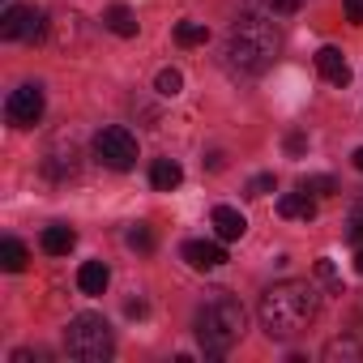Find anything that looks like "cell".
<instances>
[{
    "label": "cell",
    "instance_id": "obj_22",
    "mask_svg": "<svg viewBox=\"0 0 363 363\" xmlns=\"http://www.w3.org/2000/svg\"><path fill=\"white\" fill-rule=\"evenodd\" d=\"M128 248H137V252H154V231H150L145 223H137V227L128 231Z\"/></svg>",
    "mask_w": 363,
    "mask_h": 363
},
{
    "label": "cell",
    "instance_id": "obj_27",
    "mask_svg": "<svg viewBox=\"0 0 363 363\" xmlns=\"http://www.w3.org/2000/svg\"><path fill=\"white\" fill-rule=\"evenodd\" d=\"M303 150H308V137H303V133H291V137H286V154H291V158H299Z\"/></svg>",
    "mask_w": 363,
    "mask_h": 363
},
{
    "label": "cell",
    "instance_id": "obj_14",
    "mask_svg": "<svg viewBox=\"0 0 363 363\" xmlns=\"http://www.w3.org/2000/svg\"><path fill=\"white\" fill-rule=\"evenodd\" d=\"M107 282H111V269H107L103 261H86V265L77 269V286H82V295H103Z\"/></svg>",
    "mask_w": 363,
    "mask_h": 363
},
{
    "label": "cell",
    "instance_id": "obj_24",
    "mask_svg": "<svg viewBox=\"0 0 363 363\" xmlns=\"http://www.w3.org/2000/svg\"><path fill=\"white\" fill-rule=\"evenodd\" d=\"M299 189H303V193H337V179H333V175H308Z\"/></svg>",
    "mask_w": 363,
    "mask_h": 363
},
{
    "label": "cell",
    "instance_id": "obj_7",
    "mask_svg": "<svg viewBox=\"0 0 363 363\" xmlns=\"http://www.w3.org/2000/svg\"><path fill=\"white\" fill-rule=\"evenodd\" d=\"M39 116H43V86L39 82H26L5 99V120L13 128H35Z\"/></svg>",
    "mask_w": 363,
    "mask_h": 363
},
{
    "label": "cell",
    "instance_id": "obj_11",
    "mask_svg": "<svg viewBox=\"0 0 363 363\" xmlns=\"http://www.w3.org/2000/svg\"><path fill=\"white\" fill-rule=\"evenodd\" d=\"M43 171H48L52 179H69V175H77V145L65 154V141H56V145L48 150V158H43Z\"/></svg>",
    "mask_w": 363,
    "mask_h": 363
},
{
    "label": "cell",
    "instance_id": "obj_17",
    "mask_svg": "<svg viewBox=\"0 0 363 363\" xmlns=\"http://www.w3.org/2000/svg\"><path fill=\"white\" fill-rule=\"evenodd\" d=\"M26 244L22 240H13V235H5V240H0V265H5L9 274H22L26 269Z\"/></svg>",
    "mask_w": 363,
    "mask_h": 363
},
{
    "label": "cell",
    "instance_id": "obj_29",
    "mask_svg": "<svg viewBox=\"0 0 363 363\" xmlns=\"http://www.w3.org/2000/svg\"><path fill=\"white\" fill-rule=\"evenodd\" d=\"M124 312H128V316H145V303H141V299H128Z\"/></svg>",
    "mask_w": 363,
    "mask_h": 363
},
{
    "label": "cell",
    "instance_id": "obj_20",
    "mask_svg": "<svg viewBox=\"0 0 363 363\" xmlns=\"http://www.w3.org/2000/svg\"><path fill=\"white\" fill-rule=\"evenodd\" d=\"M154 90H158L162 99H175L179 90H184V73H179V69H162L158 82H154Z\"/></svg>",
    "mask_w": 363,
    "mask_h": 363
},
{
    "label": "cell",
    "instance_id": "obj_15",
    "mask_svg": "<svg viewBox=\"0 0 363 363\" xmlns=\"http://www.w3.org/2000/svg\"><path fill=\"white\" fill-rule=\"evenodd\" d=\"M73 244H77V231L65 227V223H56V227L43 231V252H48V257H69Z\"/></svg>",
    "mask_w": 363,
    "mask_h": 363
},
{
    "label": "cell",
    "instance_id": "obj_28",
    "mask_svg": "<svg viewBox=\"0 0 363 363\" xmlns=\"http://www.w3.org/2000/svg\"><path fill=\"white\" fill-rule=\"evenodd\" d=\"M265 5H269L274 13H295V9L303 5V0H265Z\"/></svg>",
    "mask_w": 363,
    "mask_h": 363
},
{
    "label": "cell",
    "instance_id": "obj_18",
    "mask_svg": "<svg viewBox=\"0 0 363 363\" xmlns=\"http://www.w3.org/2000/svg\"><path fill=\"white\" fill-rule=\"evenodd\" d=\"M206 39H210V30H206L201 22H179V26H175V43H179V48H201Z\"/></svg>",
    "mask_w": 363,
    "mask_h": 363
},
{
    "label": "cell",
    "instance_id": "obj_12",
    "mask_svg": "<svg viewBox=\"0 0 363 363\" xmlns=\"http://www.w3.org/2000/svg\"><path fill=\"white\" fill-rule=\"evenodd\" d=\"M278 214L282 218H299V223H312L316 218V201H312V193H282L278 197Z\"/></svg>",
    "mask_w": 363,
    "mask_h": 363
},
{
    "label": "cell",
    "instance_id": "obj_3",
    "mask_svg": "<svg viewBox=\"0 0 363 363\" xmlns=\"http://www.w3.org/2000/svg\"><path fill=\"white\" fill-rule=\"evenodd\" d=\"M193 329H197L201 350H206L210 359H223V354H227V350L244 337V303L218 291V295H214V299L197 312Z\"/></svg>",
    "mask_w": 363,
    "mask_h": 363
},
{
    "label": "cell",
    "instance_id": "obj_25",
    "mask_svg": "<svg viewBox=\"0 0 363 363\" xmlns=\"http://www.w3.org/2000/svg\"><path fill=\"white\" fill-rule=\"evenodd\" d=\"M350 240H354V244H363V206H354V210H350Z\"/></svg>",
    "mask_w": 363,
    "mask_h": 363
},
{
    "label": "cell",
    "instance_id": "obj_23",
    "mask_svg": "<svg viewBox=\"0 0 363 363\" xmlns=\"http://www.w3.org/2000/svg\"><path fill=\"white\" fill-rule=\"evenodd\" d=\"M274 189H278L274 171H265V175H252V179H248V197H269Z\"/></svg>",
    "mask_w": 363,
    "mask_h": 363
},
{
    "label": "cell",
    "instance_id": "obj_5",
    "mask_svg": "<svg viewBox=\"0 0 363 363\" xmlns=\"http://www.w3.org/2000/svg\"><path fill=\"white\" fill-rule=\"evenodd\" d=\"M94 158H99L103 167H111V171H128V167L137 162V137H133L128 128L111 124V128H103V133L94 137Z\"/></svg>",
    "mask_w": 363,
    "mask_h": 363
},
{
    "label": "cell",
    "instance_id": "obj_2",
    "mask_svg": "<svg viewBox=\"0 0 363 363\" xmlns=\"http://www.w3.org/2000/svg\"><path fill=\"white\" fill-rule=\"evenodd\" d=\"M274 52H278V30H274L265 18L244 13V18L231 26V39H227V65L240 69L244 77L265 73L269 60H274Z\"/></svg>",
    "mask_w": 363,
    "mask_h": 363
},
{
    "label": "cell",
    "instance_id": "obj_9",
    "mask_svg": "<svg viewBox=\"0 0 363 363\" xmlns=\"http://www.w3.org/2000/svg\"><path fill=\"white\" fill-rule=\"evenodd\" d=\"M210 223H214L218 240H244V231H248V218H244L235 206H218V210L210 214Z\"/></svg>",
    "mask_w": 363,
    "mask_h": 363
},
{
    "label": "cell",
    "instance_id": "obj_31",
    "mask_svg": "<svg viewBox=\"0 0 363 363\" xmlns=\"http://www.w3.org/2000/svg\"><path fill=\"white\" fill-rule=\"evenodd\" d=\"M354 167H359V171H363V150H354Z\"/></svg>",
    "mask_w": 363,
    "mask_h": 363
},
{
    "label": "cell",
    "instance_id": "obj_1",
    "mask_svg": "<svg viewBox=\"0 0 363 363\" xmlns=\"http://www.w3.org/2000/svg\"><path fill=\"white\" fill-rule=\"evenodd\" d=\"M257 316H261V329L274 342H286V337H295V333H303L312 325V316H316V291L308 282H295V278L274 282L261 295Z\"/></svg>",
    "mask_w": 363,
    "mask_h": 363
},
{
    "label": "cell",
    "instance_id": "obj_30",
    "mask_svg": "<svg viewBox=\"0 0 363 363\" xmlns=\"http://www.w3.org/2000/svg\"><path fill=\"white\" fill-rule=\"evenodd\" d=\"M354 269H359V274H363V248H359V257H354Z\"/></svg>",
    "mask_w": 363,
    "mask_h": 363
},
{
    "label": "cell",
    "instance_id": "obj_4",
    "mask_svg": "<svg viewBox=\"0 0 363 363\" xmlns=\"http://www.w3.org/2000/svg\"><path fill=\"white\" fill-rule=\"evenodd\" d=\"M65 350L77 359V363H107L111 350H116V337H111V325L99 316V312H77L65 329Z\"/></svg>",
    "mask_w": 363,
    "mask_h": 363
},
{
    "label": "cell",
    "instance_id": "obj_6",
    "mask_svg": "<svg viewBox=\"0 0 363 363\" xmlns=\"http://www.w3.org/2000/svg\"><path fill=\"white\" fill-rule=\"evenodd\" d=\"M48 35V18L39 9L26 5H9L5 18H0V39H22V43H43Z\"/></svg>",
    "mask_w": 363,
    "mask_h": 363
},
{
    "label": "cell",
    "instance_id": "obj_16",
    "mask_svg": "<svg viewBox=\"0 0 363 363\" xmlns=\"http://www.w3.org/2000/svg\"><path fill=\"white\" fill-rule=\"evenodd\" d=\"M103 26H107L111 35H120V39H133V35H137V13H133L128 5H111V9L103 13Z\"/></svg>",
    "mask_w": 363,
    "mask_h": 363
},
{
    "label": "cell",
    "instance_id": "obj_19",
    "mask_svg": "<svg viewBox=\"0 0 363 363\" xmlns=\"http://www.w3.org/2000/svg\"><path fill=\"white\" fill-rule=\"evenodd\" d=\"M325 359H329V363H337V359H363V346H359L354 337H333V342L325 346Z\"/></svg>",
    "mask_w": 363,
    "mask_h": 363
},
{
    "label": "cell",
    "instance_id": "obj_8",
    "mask_svg": "<svg viewBox=\"0 0 363 363\" xmlns=\"http://www.w3.org/2000/svg\"><path fill=\"white\" fill-rule=\"evenodd\" d=\"M179 252H184V261H189L193 269H218V265L227 261V248H223V244H210V240H189Z\"/></svg>",
    "mask_w": 363,
    "mask_h": 363
},
{
    "label": "cell",
    "instance_id": "obj_21",
    "mask_svg": "<svg viewBox=\"0 0 363 363\" xmlns=\"http://www.w3.org/2000/svg\"><path fill=\"white\" fill-rule=\"evenodd\" d=\"M316 278H320L333 295H342V274L333 269V261H329V257H320V261H316Z\"/></svg>",
    "mask_w": 363,
    "mask_h": 363
},
{
    "label": "cell",
    "instance_id": "obj_13",
    "mask_svg": "<svg viewBox=\"0 0 363 363\" xmlns=\"http://www.w3.org/2000/svg\"><path fill=\"white\" fill-rule=\"evenodd\" d=\"M179 179H184V167H179L175 158H154V167H150V184H154L158 193L179 189Z\"/></svg>",
    "mask_w": 363,
    "mask_h": 363
},
{
    "label": "cell",
    "instance_id": "obj_26",
    "mask_svg": "<svg viewBox=\"0 0 363 363\" xmlns=\"http://www.w3.org/2000/svg\"><path fill=\"white\" fill-rule=\"evenodd\" d=\"M342 9H346V22L363 26V0H342Z\"/></svg>",
    "mask_w": 363,
    "mask_h": 363
},
{
    "label": "cell",
    "instance_id": "obj_10",
    "mask_svg": "<svg viewBox=\"0 0 363 363\" xmlns=\"http://www.w3.org/2000/svg\"><path fill=\"white\" fill-rule=\"evenodd\" d=\"M316 69H320V77H325L329 86H346V82H350V69H346V60H342L337 48H320V52H316Z\"/></svg>",
    "mask_w": 363,
    "mask_h": 363
}]
</instances>
